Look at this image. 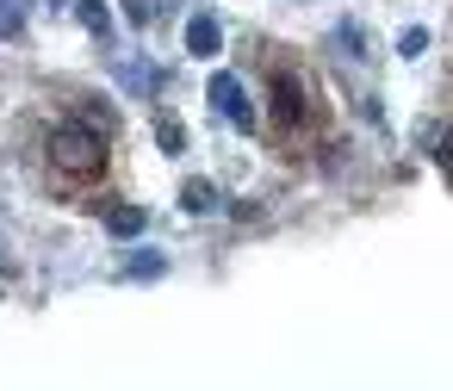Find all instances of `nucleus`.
<instances>
[{
	"mask_svg": "<svg viewBox=\"0 0 453 391\" xmlns=\"http://www.w3.org/2000/svg\"><path fill=\"white\" fill-rule=\"evenodd\" d=\"M205 100H211V112L230 125V131H255V100H249V88H242V75H230V69H218L211 81H205Z\"/></svg>",
	"mask_w": 453,
	"mask_h": 391,
	"instance_id": "f257e3e1",
	"label": "nucleus"
},
{
	"mask_svg": "<svg viewBox=\"0 0 453 391\" xmlns=\"http://www.w3.org/2000/svg\"><path fill=\"white\" fill-rule=\"evenodd\" d=\"M50 156H57V168L100 174V162H106V143H100L94 131H81V125H63V131L50 137Z\"/></svg>",
	"mask_w": 453,
	"mask_h": 391,
	"instance_id": "f03ea898",
	"label": "nucleus"
},
{
	"mask_svg": "<svg viewBox=\"0 0 453 391\" xmlns=\"http://www.w3.org/2000/svg\"><path fill=\"white\" fill-rule=\"evenodd\" d=\"M218 50H224L218 13H193V19H187V57H218Z\"/></svg>",
	"mask_w": 453,
	"mask_h": 391,
	"instance_id": "7ed1b4c3",
	"label": "nucleus"
},
{
	"mask_svg": "<svg viewBox=\"0 0 453 391\" xmlns=\"http://www.w3.org/2000/svg\"><path fill=\"white\" fill-rule=\"evenodd\" d=\"M75 19H81L94 38H106V32H112V13H106V0H75Z\"/></svg>",
	"mask_w": 453,
	"mask_h": 391,
	"instance_id": "20e7f679",
	"label": "nucleus"
},
{
	"mask_svg": "<svg viewBox=\"0 0 453 391\" xmlns=\"http://www.w3.org/2000/svg\"><path fill=\"white\" fill-rule=\"evenodd\" d=\"M180 199H187V211H199V218H205V211H218V187H211V180H187V193H180Z\"/></svg>",
	"mask_w": 453,
	"mask_h": 391,
	"instance_id": "39448f33",
	"label": "nucleus"
},
{
	"mask_svg": "<svg viewBox=\"0 0 453 391\" xmlns=\"http://www.w3.org/2000/svg\"><path fill=\"white\" fill-rule=\"evenodd\" d=\"M162 267H168V261H162L156 249H131V261H125V273H131V280H156Z\"/></svg>",
	"mask_w": 453,
	"mask_h": 391,
	"instance_id": "423d86ee",
	"label": "nucleus"
},
{
	"mask_svg": "<svg viewBox=\"0 0 453 391\" xmlns=\"http://www.w3.org/2000/svg\"><path fill=\"white\" fill-rule=\"evenodd\" d=\"M26 32V7L19 0H0V38H19Z\"/></svg>",
	"mask_w": 453,
	"mask_h": 391,
	"instance_id": "0eeeda50",
	"label": "nucleus"
},
{
	"mask_svg": "<svg viewBox=\"0 0 453 391\" xmlns=\"http://www.w3.org/2000/svg\"><path fill=\"white\" fill-rule=\"evenodd\" d=\"M106 230H112V236H137V230H143V211H137V205H125V211H112V218H106Z\"/></svg>",
	"mask_w": 453,
	"mask_h": 391,
	"instance_id": "6e6552de",
	"label": "nucleus"
},
{
	"mask_svg": "<svg viewBox=\"0 0 453 391\" xmlns=\"http://www.w3.org/2000/svg\"><path fill=\"white\" fill-rule=\"evenodd\" d=\"M162 7H168V0H125L131 26H156V19H162Z\"/></svg>",
	"mask_w": 453,
	"mask_h": 391,
	"instance_id": "1a4fd4ad",
	"label": "nucleus"
},
{
	"mask_svg": "<svg viewBox=\"0 0 453 391\" xmlns=\"http://www.w3.org/2000/svg\"><path fill=\"white\" fill-rule=\"evenodd\" d=\"M397 50H403V57H422V50H428V32H422V26H403V32H397Z\"/></svg>",
	"mask_w": 453,
	"mask_h": 391,
	"instance_id": "9d476101",
	"label": "nucleus"
},
{
	"mask_svg": "<svg viewBox=\"0 0 453 391\" xmlns=\"http://www.w3.org/2000/svg\"><path fill=\"white\" fill-rule=\"evenodd\" d=\"M156 137H162V150H168V156H180V150H187V131H180L174 119H162V125H156Z\"/></svg>",
	"mask_w": 453,
	"mask_h": 391,
	"instance_id": "9b49d317",
	"label": "nucleus"
}]
</instances>
